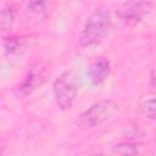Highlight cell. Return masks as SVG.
<instances>
[{"label":"cell","mask_w":156,"mask_h":156,"mask_svg":"<svg viewBox=\"0 0 156 156\" xmlns=\"http://www.w3.org/2000/svg\"><path fill=\"white\" fill-rule=\"evenodd\" d=\"M52 91L58 107L63 111L69 110L78 91V82L74 72L66 71L57 77L52 84Z\"/></svg>","instance_id":"3"},{"label":"cell","mask_w":156,"mask_h":156,"mask_svg":"<svg viewBox=\"0 0 156 156\" xmlns=\"http://www.w3.org/2000/svg\"><path fill=\"white\" fill-rule=\"evenodd\" d=\"M87 156H105V155H101V154H91V155H87Z\"/></svg>","instance_id":"13"},{"label":"cell","mask_w":156,"mask_h":156,"mask_svg":"<svg viewBox=\"0 0 156 156\" xmlns=\"http://www.w3.org/2000/svg\"><path fill=\"white\" fill-rule=\"evenodd\" d=\"M110 72H111V67L108 60L104 56H99L90 63L87 73L93 85H100L108 78Z\"/></svg>","instance_id":"6"},{"label":"cell","mask_w":156,"mask_h":156,"mask_svg":"<svg viewBox=\"0 0 156 156\" xmlns=\"http://www.w3.org/2000/svg\"><path fill=\"white\" fill-rule=\"evenodd\" d=\"M49 76H50V71L44 62L34 63L27 72L22 83L16 88V94L21 98L32 94L35 89L41 87L48 80Z\"/></svg>","instance_id":"4"},{"label":"cell","mask_w":156,"mask_h":156,"mask_svg":"<svg viewBox=\"0 0 156 156\" xmlns=\"http://www.w3.org/2000/svg\"><path fill=\"white\" fill-rule=\"evenodd\" d=\"M24 39L17 35H9L5 37L2 40V48L4 54L6 57H13L17 56L23 49H24Z\"/></svg>","instance_id":"8"},{"label":"cell","mask_w":156,"mask_h":156,"mask_svg":"<svg viewBox=\"0 0 156 156\" xmlns=\"http://www.w3.org/2000/svg\"><path fill=\"white\" fill-rule=\"evenodd\" d=\"M118 112V105L110 99L100 100L83 111L77 119L79 127L84 129H93L111 119Z\"/></svg>","instance_id":"2"},{"label":"cell","mask_w":156,"mask_h":156,"mask_svg":"<svg viewBox=\"0 0 156 156\" xmlns=\"http://www.w3.org/2000/svg\"><path fill=\"white\" fill-rule=\"evenodd\" d=\"M141 113L150 119H156V98L149 99L141 105Z\"/></svg>","instance_id":"11"},{"label":"cell","mask_w":156,"mask_h":156,"mask_svg":"<svg viewBox=\"0 0 156 156\" xmlns=\"http://www.w3.org/2000/svg\"><path fill=\"white\" fill-rule=\"evenodd\" d=\"M50 11V2L48 1H29L26 7V16L28 20L39 22L48 17Z\"/></svg>","instance_id":"7"},{"label":"cell","mask_w":156,"mask_h":156,"mask_svg":"<svg viewBox=\"0 0 156 156\" xmlns=\"http://www.w3.org/2000/svg\"><path fill=\"white\" fill-rule=\"evenodd\" d=\"M150 78H151V84L154 87H156V67L151 71V74H150Z\"/></svg>","instance_id":"12"},{"label":"cell","mask_w":156,"mask_h":156,"mask_svg":"<svg viewBox=\"0 0 156 156\" xmlns=\"http://www.w3.org/2000/svg\"><path fill=\"white\" fill-rule=\"evenodd\" d=\"M15 22V9L6 4L2 6L1 9V13H0V28L2 32L9 30L12 24Z\"/></svg>","instance_id":"10"},{"label":"cell","mask_w":156,"mask_h":156,"mask_svg":"<svg viewBox=\"0 0 156 156\" xmlns=\"http://www.w3.org/2000/svg\"><path fill=\"white\" fill-rule=\"evenodd\" d=\"M152 9L150 1H127L123 2L116 11V16L126 26H136Z\"/></svg>","instance_id":"5"},{"label":"cell","mask_w":156,"mask_h":156,"mask_svg":"<svg viewBox=\"0 0 156 156\" xmlns=\"http://www.w3.org/2000/svg\"><path fill=\"white\" fill-rule=\"evenodd\" d=\"M112 20L106 9H95L87 18L79 37L83 48H91L100 44L111 32Z\"/></svg>","instance_id":"1"},{"label":"cell","mask_w":156,"mask_h":156,"mask_svg":"<svg viewBox=\"0 0 156 156\" xmlns=\"http://www.w3.org/2000/svg\"><path fill=\"white\" fill-rule=\"evenodd\" d=\"M140 144L134 141H122L117 143L111 147V154L113 156H139Z\"/></svg>","instance_id":"9"}]
</instances>
